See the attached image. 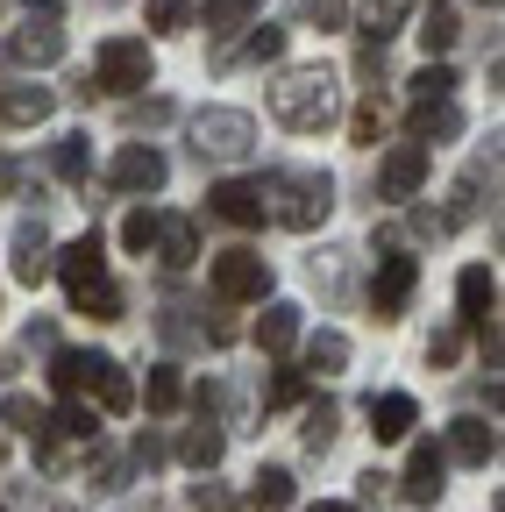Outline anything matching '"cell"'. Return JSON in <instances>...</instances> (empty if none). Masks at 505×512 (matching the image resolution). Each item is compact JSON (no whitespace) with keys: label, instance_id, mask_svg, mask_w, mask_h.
<instances>
[{"label":"cell","instance_id":"cell-1","mask_svg":"<svg viewBox=\"0 0 505 512\" xmlns=\"http://www.w3.org/2000/svg\"><path fill=\"white\" fill-rule=\"evenodd\" d=\"M50 271L65 278L72 306H79V313H93V320H121V306H129V299H121V285L107 278V242H100V235H79V242H65Z\"/></svg>","mask_w":505,"mask_h":512},{"label":"cell","instance_id":"cell-2","mask_svg":"<svg viewBox=\"0 0 505 512\" xmlns=\"http://www.w3.org/2000/svg\"><path fill=\"white\" fill-rule=\"evenodd\" d=\"M271 114L292 128V136H321V128L342 114V86L328 64H299V72H285L271 86Z\"/></svg>","mask_w":505,"mask_h":512},{"label":"cell","instance_id":"cell-3","mask_svg":"<svg viewBox=\"0 0 505 512\" xmlns=\"http://www.w3.org/2000/svg\"><path fill=\"white\" fill-rule=\"evenodd\" d=\"M328 207H335V178L328 171H271V192H264V214L271 221H285V228H321L328 221Z\"/></svg>","mask_w":505,"mask_h":512},{"label":"cell","instance_id":"cell-4","mask_svg":"<svg viewBox=\"0 0 505 512\" xmlns=\"http://www.w3.org/2000/svg\"><path fill=\"white\" fill-rule=\"evenodd\" d=\"M193 150L235 164V157L257 150V121H249L242 107H200V114H193Z\"/></svg>","mask_w":505,"mask_h":512},{"label":"cell","instance_id":"cell-5","mask_svg":"<svg viewBox=\"0 0 505 512\" xmlns=\"http://www.w3.org/2000/svg\"><path fill=\"white\" fill-rule=\"evenodd\" d=\"M93 86H107V93L150 86V43H143V36H107L100 57H93Z\"/></svg>","mask_w":505,"mask_h":512},{"label":"cell","instance_id":"cell-6","mask_svg":"<svg viewBox=\"0 0 505 512\" xmlns=\"http://www.w3.org/2000/svg\"><path fill=\"white\" fill-rule=\"evenodd\" d=\"M271 292V264L257 249H221L214 256V299L221 306H249V299H264Z\"/></svg>","mask_w":505,"mask_h":512},{"label":"cell","instance_id":"cell-7","mask_svg":"<svg viewBox=\"0 0 505 512\" xmlns=\"http://www.w3.org/2000/svg\"><path fill=\"white\" fill-rule=\"evenodd\" d=\"M164 178H171V164H164V150H150V143H121L114 164H107V185L129 192V200H143V192H164Z\"/></svg>","mask_w":505,"mask_h":512},{"label":"cell","instance_id":"cell-8","mask_svg":"<svg viewBox=\"0 0 505 512\" xmlns=\"http://www.w3.org/2000/svg\"><path fill=\"white\" fill-rule=\"evenodd\" d=\"M57 22H65V15H57V0H36L8 50H15L22 64H57V57H65V29H57Z\"/></svg>","mask_w":505,"mask_h":512},{"label":"cell","instance_id":"cell-9","mask_svg":"<svg viewBox=\"0 0 505 512\" xmlns=\"http://www.w3.org/2000/svg\"><path fill=\"white\" fill-rule=\"evenodd\" d=\"M207 214L228 221V228H264V185L257 178H221L207 192Z\"/></svg>","mask_w":505,"mask_h":512},{"label":"cell","instance_id":"cell-10","mask_svg":"<svg viewBox=\"0 0 505 512\" xmlns=\"http://www.w3.org/2000/svg\"><path fill=\"white\" fill-rule=\"evenodd\" d=\"M413 285H420V264L392 249L385 264H377V285H370V313H377V320H399V313H406V299H413Z\"/></svg>","mask_w":505,"mask_h":512},{"label":"cell","instance_id":"cell-11","mask_svg":"<svg viewBox=\"0 0 505 512\" xmlns=\"http://www.w3.org/2000/svg\"><path fill=\"white\" fill-rule=\"evenodd\" d=\"M441 477H449V456H441L434 441H413L406 477H392V484H399V498H406V505H434V498H441Z\"/></svg>","mask_w":505,"mask_h":512},{"label":"cell","instance_id":"cell-12","mask_svg":"<svg viewBox=\"0 0 505 512\" xmlns=\"http://www.w3.org/2000/svg\"><path fill=\"white\" fill-rule=\"evenodd\" d=\"M427 185V150L420 143H399L385 164H377V200H413Z\"/></svg>","mask_w":505,"mask_h":512},{"label":"cell","instance_id":"cell-13","mask_svg":"<svg viewBox=\"0 0 505 512\" xmlns=\"http://www.w3.org/2000/svg\"><path fill=\"white\" fill-rule=\"evenodd\" d=\"M406 128H413L420 150H427V143H456V136H463V114H456V100H413Z\"/></svg>","mask_w":505,"mask_h":512},{"label":"cell","instance_id":"cell-14","mask_svg":"<svg viewBox=\"0 0 505 512\" xmlns=\"http://www.w3.org/2000/svg\"><path fill=\"white\" fill-rule=\"evenodd\" d=\"M50 264H57V249H50L43 221L15 228V278H22V285H43V278H50Z\"/></svg>","mask_w":505,"mask_h":512},{"label":"cell","instance_id":"cell-15","mask_svg":"<svg viewBox=\"0 0 505 512\" xmlns=\"http://www.w3.org/2000/svg\"><path fill=\"white\" fill-rule=\"evenodd\" d=\"M491 448H498V427L477 420V413H463V420L449 427V448H441V456H456V463H491Z\"/></svg>","mask_w":505,"mask_h":512},{"label":"cell","instance_id":"cell-16","mask_svg":"<svg viewBox=\"0 0 505 512\" xmlns=\"http://www.w3.org/2000/svg\"><path fill=\"white\" fill-rule=\"evenodd\" d=\"M420 427V406L406 399V392H385V399H370V434L377 441H406Z\"/></svg>","mask_w":505,"mask_h":512},{"label":"cell","instance_id":"cell-17","mask_svg":"<svg viewBox=\"0 0 505 512\" xmlns=\"http://www.w3.org/2000/svg\"><path fill=\"white\" fill-rule=\"evenodd\" d=\"M50 107H57L50 86H8L0 93V121L8 128H36V121H50Z\"/></svg>","mask_w":505,"mask_h":512},{"label":"cell","instance_id":"cell-18","mask_svg":"<svg viewBox=\"0 0 505 512\" xmlns=\"http://www.w3.org/2000/svg\"><path fill=\"white\" fill-rule=\"evenodd\" d=\"M150 249H157V264H164V271H185V264L200 256V235H193V221H178V214H171V221H157V242H150Z\"/></svg>","mask_w":505,"mask_h":512},{"label":"cell","instance_id":"cell-19","mask_svg":"<svg viewBox=\"0 0 505 512\" xmlns=\"http://www.w3.org/2000/svg\"><path fill=\"white\" fill-rule=\"evenodd\" d=\"M456 299H463V320H470V328H484L491 306H498V278H491L484 264H470V271L456 278Z\"/></svg>","mask_w":505,"mask_h":512},{"label":"cell","instance_id":"cell-20","mask_svg":"<svg viewBox=\"0 0 505 512\" xmlns=\"http://www.w3.org/2000/svg\"><path fill=\"white\" fill-rule=\"evenodd\" d=\"M86 392H100V406L121 420V413H136V384H129V370H121L114 356H100V370H93V384Z\"/></svg>","mask_w":505,"mask_h":512},{"label":"cell","instance_id":"cell-21","mask_svg":"<svg viewBox=\"0 0 505 512\" xmlns=\"http://www.w3.org/2000/svg\"><path fill=\"white\" fill-rule=\"evenodd\" d=\"M93 370H100V356H93V349H57V356H50V384H57L65 399H79V392H86Z\"/></svg>","mask_w":505,"mask_h":512},{"label":"cell","instance_id":"cell-22","mask_svg":"<svg viewBox=\"0 0 505 512\" xmlns=\"http://www.w3.org/2000/svg\"><path fill=\"white\" fill-rule=\"evenodd\" d=\"M221 448H228L221 427L200 420V427H185V434H178V463H185V470H214V463H221Z\"/></svg>","mask_w":505,"mask_h":512},{"label":"cell","instance_id":"cell-23","mask_svg":"<svg viewBox=\"0 0 505 512\" xmlns=\"http://www.w3.org/2000/svg\"><path fill=\"white\" fill-rule=\"evenodd\" d=\"M257 342H264L271 356H285V349L299 342V306H292V299H278V306H264V320H257Z\"/></svg>","mask_w":505,"mask_h":512},{"label":"cell","instance_id":"cell-24","mask_svg":"<svg viewBox=\"0 0 505 512\" xmlns=\"http://www.w3.org/2000/svg\"><path fill=\"white\" fill-rule=\"evenodd\" d=\"M406 15H413V0H363V36L385 50V43L399 36V22H406Z\"/></svg>","mask_w":505,"mask_h":512},{"label":"cell","instance_id":"cell-25","mask_svg":"<svg viewBox=\"0 0 505 512\" xmlns=\"http://www.w3.org/2000/svg\"><path fill=\"white\" fill-rule=\"evenodd\" d=\"M413 36H420V50H427V57H441V50H456L463 22H456V8H441V0H434V8L420 15V29H413Z\"/></svg>","mask_w":505,"mask_h":512},{"label":"cell","instance_id":"cell-26","mask_svg":"<svg viewBox=\"0 0 505 512\" xmlns=\"http://www.w3.org/2000/svg\"><path fill=\"white\" fill-rule=\"evenodd\" d=\"M50 171L65 178V185H86V178H93V150H86V136H57V143H50Z\"/></svg>","mask_w":505,"mask_h":512},{"label":"cell","instance_id":"cell-27","mask_svg":"<svg viewBox=\"0 0 505 512\" xmlns=\"http://www.w3.org/2000/svg\"><path fill=\"white\" fill-rule=\"evenodd\" d=\"M484 185H491V164H470V171L456 178V207H449V228H463V221H477V214H484Z\"/></svg>","mask_w":505,"mask_h":512},{"label":"cell","instance_id":"cell-28","mask_svg":"<svg viewBox=\"0 0 505 512\" xmlns=\"http://www.w3.org/2000/svg\"><path fill=\"white\" fill-rule=\"evenodd\" d=\"M242 505H257V512H285V505H292V470H278V463H271V470H257V477H249V498H242Z\"/></svg>","mask_w":505,"mask_h":512},{"label":"cell","instance_id":"cell-29","mask_svg":"<svg viewBox=\"0 0 505 512\" xmlns=\"http://www.w3.org/2000/svg\"><path fill=\"white\" fill-rule=\"evenodd\" d=\"M342 363H349V335H335V328H321V335H313V342H306V370H313V377H335Z\"/></svg>","mask_w":505,"mask_h":512},{"label":"cell","instance_id":"cell-30","mask_svg":"<svg viewBox=\"0 0 505 512\" xmlns=\"http://www.w3.org/2000/svg\"><path fill=\"white\" fill-rule=\"evenodd\" d=\"M257 8H264V0H207V36L249 29V22H257Z\"/></svg>","mask_w":505,"mask_h":512},{"label":"cell","instance_id":"cell-31","mask_svg":"<svg viewBox=\"0 0 505 512\" xmlns=\"http://www.w3.org/2000/svg\"><path fill=\"white\" fill-rule=\"evenodd\" d=\"M335 427H342L335 399H321V406H306V448H313V456H321V448H335Z\"/></svg>","mask_w":505,"mask_h":512},{"label":"cell","instance_id":"cell-32","mask_svg":"<svg viewBox=\"0 0 505 512\" xmlns=\"http://www.w3.org/2000/svg\"><path fill=\"white\" fill-rule=\"evenodd\" d=\"M143 399H150V413H178L185 384H178V370H171V363H157V370H150V392H143Z\"/></svg>","mask_w":505,"mask_h":512},{"label":"cell","instance_id":"cell-33","mask_svg":"<svg viewBox=\"0 0 505 512\" xmlns=\"http://www.w3.org/2000/svg\"><path fill=\"white\" fill-rule=\"evenodd\" d=\"M456 93V72H449V64H420V72H413V100H449Z\"/></svg>","mask_w":505,"mask_h":512},{"label":"cell","instance_id":"cell-34","mask_svg":"<svg viewBox=\"0 0 505 512\" xmlns=\"http://www.w3.org/2000/svg\"><path fill=\"white\" fill-rule=\"evenodd\" d=\"M150 242H157V214L136 207L129 221H121V249H129V256H150Z\"/></svg>","mask_w":505,"mask_h":512},{"label":"cell","instance_id":"cell-35","mask_svg":"<svg viewBox=\"0 0 505 512\" xmlns=\"http://www.w3.org/2000/svg\"><path fill=\"white\" fill-rule=\"evenodd\" d=\"M0 420H8V427H22V434H43V406L36 399H22V392H8V399H0Z\"/></svg>","mask_w":505,"mask_h":512},{"label":"cell","instance_id":"cell-36","mask_svg":"<svg viewBox=\"0 0 505 512\" xmlns=\"http://www.w3.org/2000/svg\"><path fill=\"white\" fill-rule=\"evenodd\" d=\"M349 136H356V143H363V150H370V143H377V136H385V100H377V93H370V100H363V107H356V121H349Z\"/></svg>","mask_w":505,"mask_h":512},{"label":"cell","instance_id":"cell-37","mask_svg":"<svg viewBox=\"0 0 505 512\" xmlns=\"http://www.w3.org/2000/svg\"><path fill=\"white\" fill-rule=\"evenodd\" d=\"M193 512H242V498H235L228 484H214V477H200V484H193Z\"/></svg>","mask_w":505,"mask_h":512},{"label":"cell","instance_id":"cell-38","mask_svg":"<svg viewBox=\"0 0 505 512\" xmlns=\"http://www.w3.org/2000/svg\"><path fill=\"white\" fill-rule=\"evenodd\" d=\"M299 22H313V29H342V22H349V0H299Z\"/></svg>","mask_w":505,"mask_h":512},{"label":"cell","instance_id":"cell-39","mask_svg":"<svg viewBox=\"0 0 505 512\" xmlns=\"http://www.w3.org/2000/svg\"><path fill=\"white\" fill-rule=\"evenodd\" d=\"M185 22H193V0H150V29H185Z\"/></svg>","mask_w":505,"mask_h":512},{"label":"cell","instance_id":"cell-40","mask_svg":"<svg viewBox=\"0 0 505 512\" xmlns=\"http://www.w3.org/2000/svg\"><path fill=\"white\" fill-rule=\"evenodd\" d=\"M242 57H249V64H278V57H285V29H257Z\"/></svg>","mask_w":505,"mask_h":512},{"label":"cell","instance_id":"cell-41","mask_svg":"<svg viewBox=\"0 0 505 512\" xmlns=\"http://www.w3.org/2000/svg\"><path fill=\"white\" fill-rule=\"evenodd\" d=\"M456 356H463V335H456V328H441V335L427 342V363H456Z\"/></svg>","mask_w":505,"mask_h":512},{"label":"cell","instance_id":"cell-42","mask_svg":"<svg viewBox=\"0 0 505 512\" xmlns=\"http://www.w3.org/2000/svg\"><path fill=\"white\" fill-rule=\"evenodd\" d=\"M299 392H306V377H299V370H278V384H271V406H292Z\"/></svg>","mask_w":505,"mask_h":512},{"label":"cell","instance_id":"cell-43","mask_svg":"<svg viewBox=\"0 0 505 512\" xmlns=\"http://www.w3.org/2000/svg\"><path fill=\"white\" fill-rule=\"evenodd\" d=\"M129 121H136V128H143V121L157 128V121H171V100H136V107H129Z\"/></svg>","mask_w":505,"mask_h":512},{"label":"cell","instance_id":"cell-44","mask_svg":"<svg viewBox=\"0 0 505 512\" xmlns=\"http://www.w3.org/2000/svg\"><path fill=\"white\" fill-rule=\"evenodd\" d=\"M356 484H363V505H385V484H392V477H385V470H363Z\"/></svg>","mask_w":505,"mask_h":512},{"label":"cell","instance_id":"cell-45","mask_svg":"<svg viewBox=\"0 0 505 512\" xmlns=\"http://www.w3.org/2000/svg\"><path fill=\"white\" fill-rule=\"evenodd\" d=\"M136 463H143V470L164 463V441H157V434H136Z\"/></svg>","mask_w":505,"mask_h":512},{"label":"cell","instance_id":"cell-46","mask_svg":"<svg viewBox=\"0 0 505 512\" xmlns=\"http://www.w3.org/2000/svg\"><path fill=\"white\" fill-rule=\"evenodd\" d=\"M413 228H420V235H449V214H434V207H420V214H413Z\"/></svg>","mask_w":505,"mask_h":512},{"label":"cell","instance_id":"cell-47","mask_svg":"<svg viewBox=\"0 0 505 512\" xmlns=\"http://www.w3.org/2000/svg\"><path fill=\"white\" fill-rule=\"evenodd\" d=\"M15 178H22V164H15V157H0V200L15 192Z\"/></svg>","mask_w":505,"mask_h":512},{"label":"cell","instance_id":"cell-48","mask_svg":"<svg viewBox=\"0 0 505 512\" xmlns=\"http://www.w3.org/2000/svg\"><path fill=\"white\" fill-rule=\"evenodd\" d=\"M313 512H356V505H342V498H321V505H313Z\"/></svg>","mask_w":505,"mask_h":512},{"label":"cell","instance_id":"cell-49","mask_svg":"<svg viewBox=\"0 0 505 512\" xmlns=\"http://www.w3.org/2000/svg\"><path fill=\"white\" fill-rule=\"evenodd\" d=\"M477 8H498V0H477Z\"/></svg>","mask_w":505,"mask_h":512},{"label":"cell","instance_id":"cell-50","mask_svg":"<svg viewBox=\"0 0 505 512\" xmlns=\"http://www.w3.org/2000/svg\"><path fill=\"white\" fill-rule=\"evenodd\" d=\"M491 512H505V505H498V498H491Z\"/></svg>","mask_w":505,"mask_h":512},{"label":"cell","instance_id":"cell-51","mask_svg":"<svg viewBox=\"0 0 505 512\" xmlns=\"http://www.w3.org/2000/svg\"><path fill=\"white\" fill-rule=\"evenodd\" d=\"M0 512H8V505H0Z\"/></svg>","mask_w":505,"mask_h":512}]
</instances>
